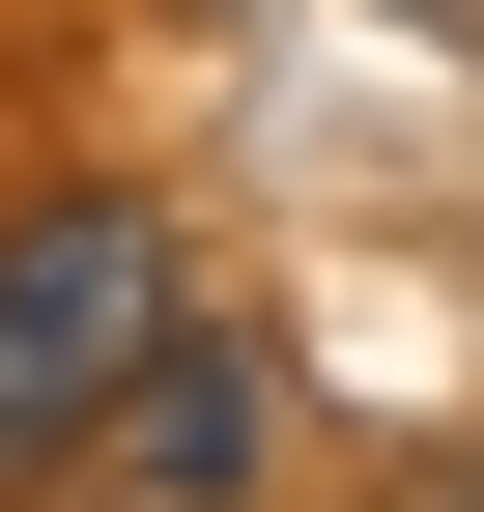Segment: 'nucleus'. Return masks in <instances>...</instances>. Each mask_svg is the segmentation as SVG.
<instances>
[{
  "label": "nucleus",
  "mask_w": 484,
  "mask_h": 512,
  "mask_svg": "<svg viewBox=\"0 0 484 512\" xmlns=\"http://www.w3.org/2000/svg\"><path fill=\"white\" fill-rule=\"evenodd\" d=\"M0 512H57V484H0ZM114 512H143V484H114Z\"/></svg>",
  "instance_id": "obj_3"
},
{
  "label": "nucleus",
  "mask_w": 484,
  "mask_h": 512,
  "mask_svg": "<svg viewBox=\"0 0 484 512\" xmlns=\"http://www.w3.org/2000/svg\"><path fill=\"white\" fill-rule=\"evenodd\" d=\"M171 200H114V171H57V200H0V484H57L114 427V370L171 342Z\"/></svg>",
  "instance_id": "obj_1"
},
{
  "label": "nucleus",
  "mask_w": 484,
  "mask_h": 512,
  "mask_svg": "<svg viewBox=\"0 0 484 512\" xmlns=\"http://www.w3.org/2000/svg\"><path fill=\"white\" fill-rule=\"evenodd\" d=\"M86 484H143V512H257V484H285V370L228 342V313H171V342L114 370V427H86Z\"/></svg>",
  "instance_id": "obj_2"
}]
</instances>
